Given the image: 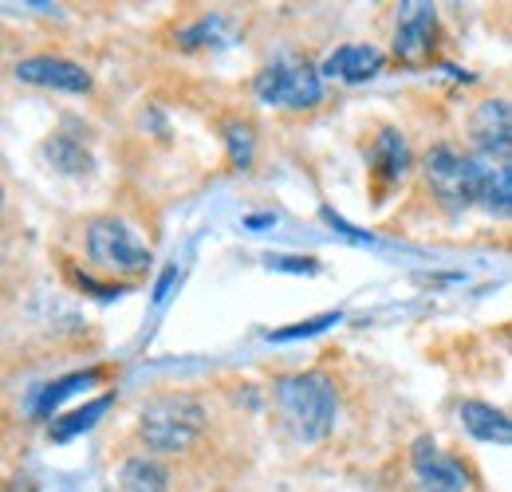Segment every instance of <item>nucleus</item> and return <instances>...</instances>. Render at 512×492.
I'll use <instances>...</instances> for the list:
<instances>
[{
    "label": "nucleus",
    "instance_id": "nucleus-1",
    "mask_svg": "<svg viewBox=\"0 0 512 492\" xmlns=\"http://www.w3.org/2000/svg\"><path fill=\"white\" fill-rule=\"evenodd\" d=\"M268 394H272V406H276L284 430L300 445H320L323 437H331L335 418H339V390L327 370L276 374Z\"/></svg>",
    "mask_w": 512,
    "mask_h": 492
},
{
    "label": "nucleus",
    "instance_id": "nucleus-2",
    "mask_svg": "<svg viewBox=\"0 0 512 492\" xmlns=\"http://www.w3.org/2000/svg\"><path fill=\"white\" fill-rule=\"evenodd\" d=\"M205 430H209V410L197 394H186V390L154 394L150 402L138 406V418H134V433L142 449L154 457L190 453Z\"/></svg>",
    "mask_w": 512,
    "mask_h": 492
},
{
    "label": "nucleus",
    "instance_id": "nucleus-3",
    "mask_svg": "<svg viewBox=\"0 0 512 492\" xmlns=\"http://www.w3.org/2000/svg\"><path fill=\"white\" fill-rule=\"evenodd\" d=\"M83 248H87V260L119 284H134L154 264L150 245L130 229L123 217H91L83 225Z\"/></svg>",
    "mask_w": 512,
    "mask_h": 492
},
{
    "label": "nucleus",
    "instance_id": "nucleus-4",
    "mask_svg": "<svg viewBox=\"0 0 512 492\" xmlns=\"http://www.w3.org/2000/svg\"><path fill=\"white\" fill-rule=\"evenodd\" d=\"M253 95L276 111H312L323 103V75L308 56L280 52L253 75Z\"/></svg>",
    "mask_w": 512,
    "mask_h": 492
},
{
    "label": "nucleus",
    "instance_id": "nucleus-5",
    "mask_svg": "<svg viewBox=\"0 0 512 492\" xmlns=\"http://www.w3.org/2000/svg\"><path fill=\"white\" fill-rule=\"evenodd\" d=\"M477 166H481V158L477 154H465L453 142H434L426 150L422 178H426V189L434 193V201L446 213L477 209Z\"/></svg>",
    "mask_w": 512,
    "mask_h": 492
},
{
    "label": "nucleus",
    "instance_id": "nucleus-6",
    "mask_svg": "<svg viewBox=\"0 0 512 492\" xmlns=\"http://www.w3.org/2000/svg\"><path fill=\"white\" fill-rule=\"evenodd\" d=\"M434 48H438V8L426 4V0L398 4L394 40H390L394 60L406 63V67H418V63L434 60Z\"/></svg>",
    "mask_w": 512,
    "mask_h": 492
},
{
    "label": "nucleus",
    "instance_id": "nucleus-7",
    "mask_svg": "<svg viewBox=\"0 0 512 492\" xmlns=\"http://www.w3.org/2000/svg\"><path fill=\"white\" fill-rule=\"evenodd\" d=\"M410 473H414V485L410 492H469L473 477L469 469L438 449L434 437H418L410 445Z\"/></svg>",
    "mask_w": 512,
    "mask_h": 492
},
{
    "label": "nucleus",
    "instance_id": "nucleus-8",
    "mask_svg": "<svg viewBox=\"0 0 512 492\" xmlns=\"http://www.w3.org/2000/svg\"><path fill=\"white\" fill-rule=\"evenodd\" d=\"M414 170V154H410V142L398 126H379L375 138L367 142V174H371V185L375 193L386 197L390 189L410 178Z\"/></svg>",
    "mask_w": 512,
    "mask_h": 492
},
{
    "label": "nucleus",
    "instance_id": "nucleus-9",
    "mask_svg": "<svg viewBox=\"0 0 512 492\" xmlns=\"http://www.w3.org/2000/svg\"><path fill=\"white\" fill-rule=\"evenodd\" d=\"M465 134L473 150L489 162H512V103L509 99H485L473 107Z\"/></svg>",
    "mask_w": 512,
    "mask_h": 492
},
{
    "label": "nucleus",
    "instance_id": "nucleus-10",
    "mask_svg": "<svg viewBox=\"0 0 512 492\" xmlns=\"http://www.w3.org/2000/svg\"><path fill=\"white\" fill-rule=\"evenodd\" d=\"M12 75L28 87H44V91H67V95H87L95 87L91 71L83 63L64 60V56H24L16 60Z\"/></svg>",
    "mask_w": 512,
    "mask_h": 492
},
{
    "label": "nucleus",
    "instance_id": "nucleus-11",
    "mask_svg": "<svg viewBox=\"0 0 512 492\" xmlns=\"http://www.w3.org/2000/svg\"><path fill=\"white\" fill-rule=\"evenodd\" d=\"M383 67V48H375V44H339L320 63V75L323 79H335V83H371L375 75H383Z\"/></svg>",
    "mask_w": 512,
    "mask_h": 492
},
{
    "label": "nucleus",
    "instance_id": "nucleus-12",
    "mask_svg": "<svg viewBox=\"0 0 512 492\" xmlns=\"http://www.w3.org/2000/svg\"><path fill=\"white\" fill-rule=\"evenodd\" d=\"M237 40V20L229 12H201L186 24H178L174 44L182 52H217Z\"/></svg>",
    "mask_w": 512,
    "mask_h": 492
},
{
    "label": "nucleus",
    "instance_id": "nucleus-13",
    "mask_svg": "<svg viewBox=\"0 0 512 492\" xmlns=\"http://www.w3.org/2000/svg\"><path fill=\"white\" fill-rule=\"evenodd\" d=\"M103 382V367H87V370H71L64 378H56V382H48V386H40V390H32V398H28V418H36V422H56V410L64 406L67 398H75L79 390H91V386H99Z\"/></svg>",
    "mask_w": 512,
    "mask_h": 492
},
{
    "label": "nucleus",
    "instance_id": "nucleus-14",
    "mask_svg": "<svg viewBox=\"0 0 512 492\" xmlns=\"http://www.w3.org/2000/svg\"><path fill=\"white\" fill-rule=\"evenodd\" d=\"M477 209L497 217V221H512V162L481 158V166H477Z\"/></svg>",
    "mask_w": 512,
    "mask_h": 492
},
{
    "label": "nucleus",
    "instance_id": "nucleus-15",
    "mask_svg": "<svg viewBox=\"0 0 512 492\" xmlns=\"http://www.w3.org/2000/svg\"><path fill=\"white\" fill-rule=\"evenodd\" d=\"M457 418H461V430L469 433L473 441H485V445H512V418L505 410L481 402V398H465L457 406Z\"/></svg>",
    "mask_w": 512,
    "mask_h": 492
},
{
    "label": "nucleus",
    "instance_id": "nucleus-16",
    "mask_svg": "<svg viewBox=\"0 0 512 492\" xmlns=\"http://www.w3.org/2000/svg\"><path fill=\"white\" fill-rule=\"evenodd\" d=\"M119 492H170V469L154 453H130L115 473Z\"/></svg>",
    "mask_w": 512,
    "mask_h": 492
},
{
    "label": "nucleus",
    "instance_id": "nucleus-17",
    "mask_svg": "<svg viewBox=\"0 0 512 492\" xmlns=\"http://www.w3.org/2000/svg\"><path fill=\"white\" fill-rule=\"evenodd\" d=\"M40 154H44V162H48L56 174H64V178H87V174L95 170V158H91L87 142H79V138L67 134V130H56V134L40 146Z\"/></svg>",
    "mask_w": 512,
    "mask_h": 492
},
{
    "label": "nucleus",
    "instance_id": "nucleus-18",
    "mask_svg": "<svg viewBox=\"0 0 512 492\" xmlns=\"http://www.w3.org/2000/svg\"><path fill=\"white\" fill-rule=\"evenodd\" d=\"M111 406H115V390H107V394H99V398H91V402H83V406L60 414V418L48 426V437H52V441H75L79 433L95 430V426L107 418Z\"/></svg>",
    "mask_w": 512,
    "mask_h": 492
},
{
    "label": "nucleus",
    "instance_id": "nucleus-19",
    "mask_svg": "<svg viewBox=\"0 0 512 492\" xmlns=\"http://www.w3.org/2000/svg\"><path fill=\"white\" fill-rule=\"evenodd\" d=\"M221 138H225V154H229V166L233 170H249L256 158V130L249 119H229L221 126Z\"/></svg>",
    "mask_w": 512,
    "mask_h": 492
},
{
    "label": "nucleus",
    "instance_id": "nucleus-20",
    "mask_svg": "<svg viewBox=\"0 0 512 492\" xmlns=\"http://www.w3.org/2000/svg\"><path fill=\"white\" fill-rule=\"evenodd\" d=\"M343 319V311H323L316 319H304V323H292V327H280V331H268L264 339L268 343H296V339H312V335H320L327 327H335Z\"/></svg>",
    "mask_w": 512,
    "mask_h": 492
},
{
    "label": "nucleus",
    "instance_id": "nucleus-21",
    "mask_svg": "<svg viewBox=\"0 0 512 492\" xmlns=\"http://www.w3.org/2000/svg\"><path fill=\"white\" fill-rule=\"evenodd\" d=\"M71 280H75V288H83V292H91L95 300H103V304H111V300H119L123 292H130V284H119V280H95L91 272H79V268H71Z\"/></svg>",
    "mask_w": 512,
    "mask_h": 492
},
{
    "label": "nucleus",
    "instance_id": "nucleus-22",
    "mask_svg": "<svg viewBox=\"0 0 512 492\" xmlns=\"http://www.w3.org/2000/svg\"><path fill=\"white\" fill-rule=\"evenodd\" d=\"M264 264L272 272H292V276H320V260L316 256H284V252H268Z\"/></svg>",
    "mask_w": 512,
    "mask_h": 492
},
{
    "label": "nucleus",
    "instance_id": "nucleus-23",
    "mask_svg": "<svg viewBox=\"0 0 512 492\" xmlns=\"http://www.w3.org/2000/svg\"><path fill=\"white\" fill-rule=\"evenodd\" d=\"M178 280H182V272H178V264H170V268L158 276V284H154V308H166V300H170V292H174Z\"/></svg>",
    "mask_w": 512,
    "mask_h": 492
},
{
    "label": "nucleus",
    "instance_id": "nucleus-24",
    "mask_svg": "<svg viewBox=\"0 0 512 492\" xmlns=\"http://www.w3.org/2000/svg\"><path fill=\"white\" fill-rule=\"evenodd\" d=\"M276 225V213H249L245 217V229H272Z\"/></svg>",
    "mask_w": 512,
    "mask_h": 492
}]
</instances>
